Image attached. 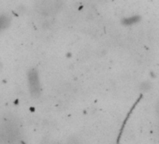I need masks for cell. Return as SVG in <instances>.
<instances>
[{
    "instance_id": "7a4b0ae2",
    "label": "cell",
    "mask_w": 159,
    "mask_h": 144,
    "mask_svg": "<svg viewBox=\"0 0 159 144\" xmlns=\"http://www.w3.org/2000/svg\"><path fill=\"white\" fill-rule=\"evenodd\" d=\"M9 24V20L6 16H0V30L5 28Z\"/></svg>"
},
{
    "instance_id": "6da1fadb",
    "label": "cell",
    "mask_w": 159,
    "mask_h": 144,
    "mask_svg": "<svg viewBox=\"0 0 159 144\" xmlns=\"http://www.w3.org/2000/svg\"><path fill=\"white\" fill-rule=\"evenodd\" d=\"M28 83H29V89L31 95L36 97H39L40 94V84L39 74L36 69H31L28 73Z\"/></svg>"
},
{
    "instance_id": "3957f363",
    "label": "cell",
    "mask_w": 159,
    "mask_h": 144,
    "mask_svg": "<svg viewBox=\"0 0 159 144\" xmlns=\"http://www.w3.org/2000/svg\"><path fill=\"white\" fill-rule=\"evenodd\" d=\"M139 20V17H138V16L130 17V18H128V19H125V20H124V24H125V25H132V24L137 23Z\"/></svg>"
}]
</instances>
